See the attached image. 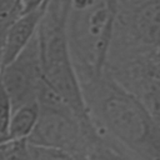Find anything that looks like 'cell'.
Returning a JSON list of instances; mask_svg holds the SVG:
<instances>
[{
	"mask_svg": "<svg viewBox=\"0 0 160 160\" xmlns=\"http://www.w3.org/2000/svg\"><path fill=\"white\" fill-rule=\"evenodd\" d=\"M68 12L56 0H49L36 30L44 80L70 105L75 114L89 121L88 108L71 56L68 32Z\"/></svg>",
	"mask_w": 160,
	"mask_h": 160,
	"instance_id": "7a4b0ae2",
	"label": "cell"
},
{
	"mask_svg": "<svg viewBox=\"0 0 160 160\" xmlns=\"http://www.w3.org/2000/svg\"><path fill=\"white\" fill-rule=\"evenodd\" d=\"M96 112L112 140L142 160H160V126L139 98L114 82H104Z\"/></svg>",
	"mask_w": 160,
	"mask_h": 160,
	"instance_id": "6da1fadb",
	"label": "cell"
},
{
	"mask_svg": "<svg viewBox=\"0 0 160 160\" xmlns=\"http://www.w3.org/2000/svg\"><path fill=\"white\" fill-rule=\"evenodd\" d=\"M28 160H76L71 152L49 148V146H40L32 145L28 142Z\"/></svg>",
	"mask_w": 160,
	"mask_h": 160,
	"instance_id": "30bf717a",
	"label": "cell"
},
{
	"mask_svg": "<svg viewBox=\"0 0 160 160\" xmlns=\"http://www.w3.org/2000/svg\"><path fill=\"white\" fill-rule=\"evenodd\" d=\"M2 44H4V36H0V74L2 69Z\"/></svg>",
	"mask_w": 160,
	"mask_h": 160,
	"instance_id": "4fadbf2b",
	"label": "cell"
},
{
	"mask_svg": "<svg viewBox=\"0 0 160 160\" xmlns=\"http://www.w3.org/2000/svg\"><path fill=\"white\" fill-rule=\"evenodd\" d=\"M42 79L39 41L35 34L21 52L1 69L0 84L10 99L12 110L36 100Z\"/></svg>",
	"mask_w": 160,
	"mask_h": 160,
	"instance_id": "277c9868",
	"label": "cell"
},
{
	"mask_svg": "<svg viewBox=\"0 0 160 160\" xmlns=\"http://www.w3.org/2000/svg\"><path fill=\"white\" fill-rule=\"evenodd\" d=\"M119 0H71L66 21L69 46L89 75L99 79L116 25Z\"/></svg>",
	"mask_w": 160,
	"mask_h": 160,
	"instance_id": "3957f363",
	"label": "cell"
},
{
	"mask_svg": "<svg viewBox=\"0 0 160 160\" xmlns=\"http://www.w3.org/2000/svg\"><path fill=\"white\" fill-rule=\"evenodd\" d=\"M12 112L10 99L0 84V131L8 136V126L10 121V116Z\"/></svg>",
	"mask_w": 160,
	"mask_h": 160,
	"instance_id": "8fae6325",
	"label": "cell"
},
{
	"mask_svg": "<svg viewBox=\"0 0 160 160\" xmlns=\"http://www.w3.org/2000/svg\"><path fill=\"white\" fill-rule=\"evenodd\" d=\"M44 1L45 0H21V10H22V14L39 8Z\"/></svg>",
	"mask_w": 160,
	"mask_h": 160,
	"instance_id": "7c38bea8",
	"label": "cell"
},
{
	"mask_svg": "<svg viewBox=\"0 0 160 160\" xmlns=\"http://www.w3.org/2000/svg\"><path fill=\"white\" fill-rule=\"evenodd\" d=\"M48 2L49 0H45L39 8L21 14L10 25L5 34L2 44V65H6L11 60H14L36 34Z\"/></svg>",
	"mask_w": 160,
	"mask_h": 160,
	"instance_id": "8992f818",
	"label": "cell"
},
{
	"mask_svg": "<svg viewBox=\"0 0 160 160\" xmlns=\"http://www.w3.org/2000/svg\"><path fill=\"white\" fill-rule=\"evenodd\" d=\"M130 29L139 42L160 50V0H138L130 10Z\"/></svg>",
	"mask_w": 160,
	"mask_h": 160,
	"instance_id": "52a82bcc",
	"label": "cell"
},
{
	"mask_svg": "<svg viewBox=\"0 0 160 160\" xmlns=\"http://www.w3.org/2000/svg\"><path fill=\"white\" fill-rule=\"evenodd\" d=\"M80 160H135L126 149L116 145L114 141L100 138L94 129L86 126L81 145L76 150Z\"/></svg>",
	"mask_w": 160,
	"mask_h": 160,
	"instance_id": "ba28073f",
	"label": "cell"
},
{
	"mask_svg": "<svg viewBox=\"0 0 160 160\" xmlns=\"http://www.w3.org/2000/svg\"><path fill=\"white\" fill-rule=\"evenodd\" d=\"M39 112L36 100L14 109L8 126V140H26L38 121Z\"/></svg>",
	"mask_w": 160,
	"mask_h": 160,
	"instance_id": "9c48e42d",
	"label": "cell"
},
{
	"mask_svg": "<svg viewBox=\"0 0 160 160\" xmlns=\"http://www.w3.org/2000/svg\"><path fill=\"white\" fill-rule=\"evenodd\" d=\"M39 110L38 121L26 141L32 145L62 149L71 154L76 151L90 122H84L69 108Z\"/></svg>",
	"mask_w": 160,
	"mask_h": 160,
	"instance_id": "5b68a950",
	"label": "cell"
}]
</instances>
